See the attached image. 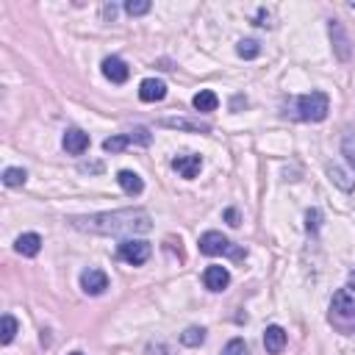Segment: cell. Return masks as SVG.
Listing matches in <instances>:
<instances>
[{
	"mask_svg": "<svg viewBox=\"0 0 355 355\" xmlns=\"http://www.w3.org/2000/svg\"><path fill=\"white\" fill-rule=\"evenodd\" d=\"M341 147H344V155H347V161L355 166V139H352V136H347Z\"/></svg>",
	"mask_w": 355,
	"mask_h": 355,
	"instance_id": "obj_26",
	"label": "cell"
},
{
	"mask_svg": "<svg viewBox=\"0 0 355 355\" xmlns=\"http://www.w3.org/2000/svg\"><path fill=\"white\" fill-rule=\"evenodd\" d=\"M81 289L86 294L97 297V294H103L108 289V275L103 269H86V272H81Z\"/></svg>",
	"mask_w": 355,
	"mask_h": 355,
	"instance_id": "obj_7",
	"label": "cell"
},
{
	"mask_svg": "<svg viewBox=\"0 0 355 355\" xmlns=\"http://www.w3.org/2000/svg\"><path fill=\"white\" fill-rule=\"evenodd\" d=\"M164 128H178V131H195V133H209V125H200V122H192V119H184V117H178V119H161Z\"/></svg>",
	"mask_w": 355,
	"mask_h": 355,
	"instance_id": "obj_19",
	"label": "cell"
},
{
	"mask_svg": "<svg viewBox=\"0 0 355 355\" xmlns=\"http://www.w3.org/2000/svg\"><path fill=\"white\" fill-rule=\"evenodd\" d=\"M327 319L341 333H355V286H344L333 294Z\"/></svg>",
	"mask_w": 355,
	"mask_h": 355,
	"instance_id": "obj_2",
	"label": "cell"
},
{
	"mask_svg": "<svg viewBox=\"0 0 355 355\" xmlns=\"http://www.w3.org/2000/svg\"><path fill=\"white\" fill-rule=\"evenodd\" d=\"M236 53H239L242 59H256V56L261 53V45H258L256 39H242L239 48H236Z\"/></svg>",
	"mask_w": 355,
	"mask_h": 355,
	"instance_id": "obj_23",
	"label": "cell"
},
{
	"mask_svg": "<svg viewBox=\"0 0 355 355\" xmlns=\"http://www.w3.org/2000/svg\"><path fill=\"white\" fill-rule=\"evenodd\" d=\"M225 217H228V222H231V225H239V214H236L233 209H228V211H225Z\"/></svg>",
	"mask_w": 355,
	"mask_h": 355,
	"instance_id": "obj_29",
	"label": "cell"
},
{
	"mask_svg": "<svg viewBox=\"0 0 355 355\" xmlns=\"http://www.w3.org/2000/svg\"><path fill=\"white\" fill-rule=\"evenodd\" d=\"M264 347H267V352H272V355L283 352V347H286V330H283L280 325H269V327L264 330Z\"/></svg>",
	"mask_w": 355,
	"mask_h": 355,
	"instance_id": "obj_13",
	"label": "cell"
},
{
	"mask_svg": "<svg viewBox=\"0 0 355 355\" xmlns=\"http://www.w3.org/2000/svg\"><path fill=\"white\" fill-rule=\"evenodd\" d=\"M327 175H330V181H333V184H336L341 192H352V186H355V184L349 181V175H347L341 166L330 164V166H327Z\"/></svg>",
	"mask_w": 355,
	"mask_h": 355,
	"instance_id": "obj_20",
	"label": "cell"
},
{
	"mask_svg": "<svg viewBox=\"0 0 355 355\" xmlns=\"http://www.w3.org/2000/svg\"><path fill=\"white\" fill-rule=\"evenodd\" d=\"M70 225L86 233L103 236H136L153 228V217L144 209H119V211H100L89 217H70Z\"/></svg>",
	"mask_w": 355,
	"mask_h": 355,
	"instance_id": "obj_1",
	"label": "cell"
},
{
	"mask_svg": "<svg viewBox=\"0 0 355 355\" xmlns=\"http://www.w3.org/2000/svg\"><path fill=\"white\" fill-rule=\"evenodd\" d=\"M61 144L70 155H84L89 150V133H84L81 128H70V131H64Z\"/></svg>",
	"mask_w": 355,
	"mask_h": 355,
	"instance_id": "obj_8",
	"label": "cell"
},
{
	"mask_svg": "<svg viewBox=\"0 0 355 355\" xmlns=\"http://www.w3.org/2000/svg\"><path fill=\"white\" fill-rule=\"evenodd\" d=\"M305 220H308V231H316V228H319V220H322V214L314 209V211H308V217H305Z\"/></svg>",
	"mask_w": 355,
	"mask_h": 355,
	"instance_id": "obj_28",
	"label": "cell"
},
{
	"mask_svg": "<svg viewBox=\"0 0 355 355\" xmlns=\"http://www.w3.org/2000/svg\"><path fill=\"white\" fill-rule=\"evenodd\" d=\"M117 256H119L125 264H131V267H142V264L150 258V244L142 242V239H125V242L119 244Z\"/></svg>",
	"mask_w": 355,
	"mask_h": 355,
	"instance_id": "obj_6",
	"label": "cell"
},
{
	"mask_svg": "<svg viewBox=\"0 0 355 355\" xmlns=\"http://www.w3.org/2000/svg\"><path fill=\"white\" fill-rule=\"evenodd\" d=\"M192 106H195L200 114H211V111H217V106H220V97H217L211 89H200V92L192 97Z\"/></svg>",
	"mask_w": 355,
	"mask_h": 355,
	"instance_id": "obj_17",
	"label": "cell"
},
{
	"mask_svg": "<svg viewBox=\"0 0 355 355\" xmlns=\"http://www.w3.org/2000/svg\"><path fill=\"white\" fill-rule=\"evenodd\" d=\"M117 184L122 186L125 195H142V189H144V181L133 169H119L117 172Z\"/></svg>",
	"mask_w": 355,
	"mask_h": 355,
	"instance_id": "obj_14",
	"label": "cell"
},
{
	"mask_svg": "<svg viewBox=\"0 0 355 355\" xmlns=\"http://www.w3.org/2000/svg\"><path fill=\"white\" fill-rule=\"evenodd\" d=\"M222 355H250V349H247V344H244L242 338H231V341L225 344Z\"/></svg>",
	"mask_w": 355,
	"mask_h": 355,
	"instance_id": "obj_25",
	"label": "cell"
},
{
	"mask_svg": "<svg viewBox=\"0 0 355 355\" xmlns=\"http://www.w3.org/2000/svg\"><path fill=\"white\" fill-rule=\"evenodd\" d=\"M103 75H106L111 84H125V81H128V75H131V70H128V64H125L122 59L108 56V59L103 61Z\"/></svg>",
	"mask_w": 355,
	"mask_h": 355,
	"instance_id": "obj_12",
	"label": "cell"
},
{
	"mask_svg": "<svg viewBox=\"0 0 355 355\" xmlns=\"http://www.w3.org/2000/svg\"><path fill=\"white\" fill-rule=\"evenodd\" d=\"M70 355H84V352H70Z\"/></svg>",
	"mask_w": 355,
	"mask_h": 355,
	"instance_id": "obj_30",
	"label": "cell"
},
{
	"mask_svg": "<svg viewBox=\"0 0 355 355\" xmlns=\"http://www.w3.org/2000/svg\"><path fill=\"white\" fill-rule=\"evenodd\" d=\"M15 250H17L20 256H26V258H34V256H39V250H42V236H39V233H23V236L15 242Z\"/></svg>",
	"mask_w": 355,
	"mask_h": 355,
	"instance_id": "obj_15",
	"label": "cell"
},
{
	"mask_svg": "<svg viewBox=\"0 0 355 355\" xmlns=\"http://www.w3.org/2000/svg\"><path fill=\"white\" fill-rule=\"evenodd\" d=\"M17 336V319L12 314H3V330H0V344H12Z\"/></svg>",
	"mask_w": 355,
	"mask_h": 355,
	"instance_id": "obj_22",
	"label": "cell"
},
{
	"mask_svg": "<svg viewBox=\"0 0 355 355\" xmlns=\"http://www.w3.org/2000/svg\"><path fill=\"white\" fill-rule=\"evenodd\" d=\"M330 111V100L325 92H311V95H300L291 106V114L303 122H322Z\"/></svg>",
	"mask_w": 355,
	"mask_h": 355,
	"instance_id": "obj_3",
	"label": "cell"
},
{
	"mask_svg": "<svg viewBox=\"0 0 355 355\" xmlns=\"http://www.w3.org/2000/svg\"><path fill=\"white\" fill-rule=\"evenodd\" d=\"M125 12H128L131 17L147 15V12H150V0H128V3H125Z\"/></svg>",
	"mask_w": 355,
	"mask_h": 355,
	"instance_id": "obj_24",
	"label": "cell"
},
{
	"mask_svg": "<svg viewBox=\"0 0 355 355\" xmlns=\"http://www.w3.org/2000/svg\"><path fill=\"white\" fill-rule=\"evenodd\" d=\"M147 355H172V349H169L164 341H155V344L147 347Z\"/></svg>",
	"mask_w": 355,
	"mask_h": 355,
	"instance_id": "obj_27",
	"label": "cell"
},
{
	"mask_svg": "<svg viewBox=\"0 0 355 355\" xmlns=\"http://www.w3.org/2000/svg\"><path fill=\"white\" fill-rule=\"evenodd\" d=\"M26 181H28V172H26L23 166H9V169H3V184H6L9 189L26 186Z\"/></svg>",
	"mask_w": 355,
	"mask_h": 355,
	"instance_id": "obj_18",
	"label": "cell"
},
{
	"mask_svg": "<svg viewBox=\"0 0 355 355\" xmlns=\"http://www.w3.org/2000/svg\"><path fill=\"white\" fill-rule=\"evenodd\" d=\"M330 37H336V53H338V59L341 61H347L349 59V39H347V34H344V28H341V23L338 20H330Z\"/></svg>",
	"mask_w": 355,
	"mask_h": 355,
	"instance_id": "obj_16",
	"label": "cell"
},
{
	"mask_svg": "<svg viewBox=\"0 0 355 355\" xmlns=\"http://www.w3.org/2000/svg\"><path fill=\"white\" fill-rule=\"evenodd\" d=\"M200 253H206V256H228L233 261H244V256H247L239 244L225 239L220 231H209V233L200 236Z\"/></svg>",
	"mask_w": 355,
	"mask_h": 355,
	"instance_id": "obj_4",
	"label": "cell"
},
{
	"mask_svg": "<svg viewBox=\"0 0 355 355\" xmlns=\"http://www.w3.org/2000/svg\"><path fill=\"white\" fill-rule=\"evenodd\" d=\"M128 144H142V147H147V144H150V131H147V128H133L131 133L111 136V139L103 142V150H106V153H119V150H125Z\"/></svg>",
	"mask_w": 355,
	"mask_h": 355,
	"instance_id": "obj_5",
	"label": "cell"
},
{
	"mask_svg": "<svg viewBox=\"0 0 355 355\" xmlns=\"http://www.w3.org/2000/svg\"><path fill=\"white\" fill-rule=\"evenodd\" d=\"M172 169L181 178H186V181H192V178H198L200 169H203V158L200 155H178L172 161Z\"/></svg>",
	"mask_w": 355,
	"mask_h": 355,
	"instance_id": "obj_9",
	"label": "cell"
},
{
	"mask_svg": "<svg viewBox=\"0 0 355 355\" xmlns=\"http://www.w3.org/2000/svg\"><path fill=\"white\" fill-rule=\"evenodd\" d=\"M206 341V330L203 327H186L184 333H181V344H186V347H200Z\"/></svg>",
	"mask_w": 355,
	"mask_h": 355,
	"instance_id": "obj_21",
	"label": "cell"
},
{
	"mask_svg": "<svg viewBox=\"0 0 355 355\" xmlns=\"http://www.w3.org/2000/svg\"><path fill=\"white\" fill-rule=\"evenodd\" d=\"M203 283H206L209 291H225L228 283H231V272H228L225 267L214 264V267H209V269L203 272Z\"/></svg>",
	"mask_w": 355,
	"mask_h": 355,
	"instance_id": "obj_10",
	"label": "cell"
},
{
	"mask_svg": "<svg viewBox=\"0 0 355 355\" xmlns=\"http://www.w3.org/2000/svg\"><path fill=\"white\" fill-rule=\"evenodd\" d=\"M166 97V84L164 81H158V78H144L142 84H139V100H144V103H158V100H164Z\"/></svg>",
	"mask_w": 355,
	"mask_h": 355,
	"instance_id": "obj_11",
	"label": "cell"
}]
</instances>
